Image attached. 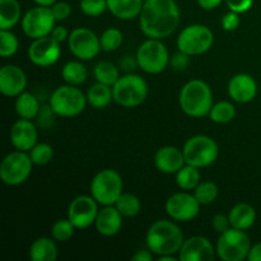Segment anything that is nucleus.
Listing matches in <instances>:
<instances>
[{
    "mask_svg": "<svg viewBox=\"0 0 261 261\" xmlns=\"http://www.w3.org/2000/svg\"><path fill=\"white\" fill-rule=\"evenodd\" d=\"M180 23V9L175 0H145L139 15L143 35L148 38L170 37Z\"/></svg>",
    "mask_w": 261,
    "mask_h": 261,
    "instance_id": "1",
    "label": "nucleus"
},
{
    "mask_svg": "<svg viewBox=\"0 0 261 261\" xmlns=\"http://www.w3.org/2000/svg\"><path fill=\"white\" fill-rule=\"evenodd\" d=\"M184 233L177 224L160 219L148 228L145 236L147 247L157 256L178 254L184 244Z\"/></svg>",
    "mask_w": 261,
    "mask_h": 261,
    "instance_id": "2",
    "label": "nucleus"
},
{
    "mask_svg": "<svg viewBox=\"0 0 261 261\" xmlns=\"http://www.w3.org/2000/svg\"><path fill=\"white\" fill-rule=\"evenodd\" d=\"M178 103L184 114L191 117H204L213 107V93L208 84L200 79H193L181 88Z\"/></svg>",
    "mask_w": 261,
    "mask_h": 261,
    "instance_id": "3",
    "label": "nucleus"
},
{
    "mask_svg": "<svg viewBox=\"0 0 261 261\" xmlns=\"http://www.w3.org/2000/svg\"><path fill=\"white\" fill-rule=\"evenodd\" d=\"M48 103L58 116L74 117L84 111L88 101H87V94L76 88V86L66 84V86L58 87L53 92Z\"/></svg>",
    "mask_w": 261,
    "mask_h": 261,
    "instance_id": "4",
    "label": "nucleus"
},
{
    "mask_svg": "<svg viewBox=\"0 0 261 261\" xmlns=\"http://www.w3.org/2000/svg\"><path fill=\"white\" fill-rule=\"evenodd\" d=\"M114 101L122 107H137L145 101L148 96V84L137 74L127 73L120 76L112 87Z\"/></svg>",
    "mask_w": 261,
    "mask_h": 261,
    "instance_id": "5",
    "label": "nucleus"
},
{
    "mask_svg": "<svg viewBox=\"0 0 261 261\" xmlns=\"http://www.w3.org/2000/svg\"><path fill=\"white\" fill-rule=\"evenodd\" d=\"M122 178L117 171L105 168L99 171L91 182V194L101 205H115L122 194Z\"/></svg>",
    "mask_w": 261,
    "mask_h": 261,
    "instance_id": "6",
    "label": "nucleus"
},
{
    "mask_svg": "<svg viewBox=\"0 0 261 261\" xmlns=\"http://www.w3.org/2000/svg\"><path fill=\"white\" fill-rule=\"evenodd\" d=\"M251 241L242 229L231 227L221 233L216 245L217 255L223 261H242L247 259Z\"/></svg>",
    "mask_w": 261,
    "mask_h": 261,
    "instance_id": "7",
    "label": "nucleus"
},
{
    "mask_svg": "<svg viewBox=\"0 0 261 261\" xmlns=\"http://www.w3.org/2000/svg\"><path fill=\"white\" fill-rule=\"evenodd\" d=\"M184 155L188 165L204 168L216 162L218 158V144L206 135H195L186 140L184 144Z\"/></svg>",
    "mask_w": 261,
    "mask_h": 261,
    "instance_id": "8",
    "label": "nucleus"
},
{
    "mask_svg": "<svg viewBox=\"0 0 261 261\" xmlns=\"http://www.w3.org/2000/svg\"><path fill=\"white\" fill-rule=\"evenodd\" d=\"M214 42V35L204 24H191L184 28L177 37V48L189 56L201 55L211 50Z\"/></svg>",
    "mask_w": 261,
    "mask_h": 261,
    "instance_id": "9",
    "label": "nucleus"
},
{
    "mask_svg": "<svg viewBox=\"0 0 261 261\" xmlns=\"http://www.w3.org/2000/svg\"><path fill=\"white\" fill-rule=\"evenodd\" d=\"M138 65L148 74H160L170 63L167 47L158 38H148L137 51Z\"/></svg>",
    "mask_w": 261,
    "mask_h": 261,
    "instance_id": "10",
    "label": "nucleus"
},
{
    "mask_svg": "<svg viewBox=\"0 0 261 261\" xmlns=\"http://www.w3.org/2000/svg\"><path fill=\"white\" fill-rule=\"evenodd\" d=\"M33 162L30 154L15 150L3 158L0 163V178L8 186H18L24 182L32 172Z\"/></svg>",
    "mask_w": 261,
    "mask_h": 261,
    "instance_id": "11",
    "label": "nucleus"
},
{
    "mask_svg": "<svg viewBox=\"0 0 261 261\" xmlns=\"http://www.w3.org/2000/svg\"><path fill=\"white\" fill-rule=\"evenodd\" d=\"M55 17L50 7H33L22 17V30L32 40L50 36L55 27Z\"/></svg>",
    "mask_w": 261,
    "mask_h": 261,
    "instance_id": "12",
    "label": "nucleus"
},
{
    "mask_svg": "<svg viewBox=\"0 0 261 261\" xmlns=\"http://www.w3.org/2000/svg\"><path fill=\"white\" fill-rule=\"evenodd\" d=\"M68 47L76 59L82 61L92 60L101 51L99 37L89 28H75L68 38Z\"/></svg>",
    "mask_w": 261,
    "mask_h": 261,
    "instance_id": "13",
    "label": "nucleus"
},
{
    "mask_svg": "<svg viewBox=\"0 0 261 261\" xmlns=\"http://www.w3.org/2000/svg\"><path fill=\"white\" fill-rule=\"evenodd\" d=\"M98 212V203L93 196L81 195L69 204L68 219L76 229H86L94 224Z\"/></svg>",
    "mask_w": 261,
    "mask_h": 261,
    "instance_id": "14",
    "label": "nucleus"
},
{
    "mask_svg": "<svg viewBox=\"0 0 261 261\" xmlns=\"http://www.w3.org/2000/svg\"><path fill=\"white\" fill-rule=\"evenodd\" d=\"M200 205L195 195L189 193H176L166 201V212L168 217L177 222H189L196 218Z\"/></svg>",
    "mask_w": 261,
    "mask_h": 261,
    "instance_id": "15",
    "label": "nucleus"
},
{
    "mask_svg": "<svg viewBox=\"0 0 261 261\" xmlns=\"http://www.w3.org/2000/svg\"><path fill=\"white\" fill-rule=\"evenodd\" d=\"M27 54L31 63L40 68H47L58 63L61 55V47L60 43L56 42L51 36H46L33 40Z\"/></svg>",
    "mask_w": 261,
    "mask_h": 261,
    "instance_id": "16",
    "label": "nucleus"
},
{
    "mask_svg": "<svg viewBox=\"0 0 261 261\" xmlns=\"http://www.w3.org/2000/svg\"><path fill=\"white\" fill-rule=\"evenodd\" d=\"M216 250L208 239L193 236L185 240L178 251L180 261H212L216 256Z\"/></svg>",
    "mask_w": 261,
    "mask_h": 261,
    "instance_id": "17",
    "label": "nucleus"
},
{
    "mask_svg": "<svg viewBox=\"0 0 261 261\" xmlns=\"http://www.w3.org/2000/svg\"><path fill=\"white\" fill-rule=\"evenodd\" d=\"M10 143L17 150L22 152H30L36 144L38 139V132L32 120L19 119L13 124L10 129Z\"/></svg>",
    "mask_w": 261,
    "mask_h": 261,
    "instance_id": "18",
    "label": "nucleus"
},
{
    "mask_svg": "<svg viewBox=\"0 0 261 261\" xmlns=\"http://www.w3.org/2000/svg\"><path fill=\"white\" fill-rule=\"evenodd\" d=\"M27 87L25 73L17 65H4L0 69V92L5 97H18Z\"/></svg>",
    "mask_w": 261,
    "mask_h": 261,
    "instance_id": "19",
    "label": "nucleus"
},
{
    "mask_svg": "<svg viewBox=\"0 0 261 261\" xmlns=\"http://www.w3.org/2000/svg\"><path fill=\"white\" fill-rule=\"evenodd\" d=\"M228 94L237 103H249L257 94L256 81L250 74H236L228 83Z\"/></svg>",
    "mask_w": 261,
    "mask_h": 261,
    "instance_id": "20",
    "label": "nucleus"
},
{
    "mask_svg": "<svg viewBox=\"0 0 261 261\" xmlns=\"http://www.w3.org/2000/svg\"><path fill=\"white\" fill-rule=\"evenodd\" d=\"M154 165L163 173H177L186 165L184 152L173 145H166L155 152Z\"/></svg>",
    "mask_w": 261,
    "mask_h": 261,
    "instance_id": "21",
    "label": "nucleus"
},
{
    "mask_svg": "<svg viewBox=\"0 0 261 261\" xmlns=\"http://www.w3.org/2000/svg\"><path fill=\"white\" fill-rule=\"evenodd\" d=\"M122 214L115 205H106L98 212L94 226L97 232L105 237H112L119 233L122 228Z\"/></svg>",
    "mask_w": 261,
    "mask_h": 261,
    "instance_id": "22",
    "label": "nucleus"
},
{
    "mask_svg": "<svg viewBox=\"0 0 261 261\" xmlns=\"http://www.w3.org/2000/svg\"><path fill=\"white\" fill-rule=\"evenodd\" d=\"M143 5V0H107L110 13L117 19L122 20H130L139 17Z\"/></svg>",
    "mask_w": 261,
    "mask_h": 261,
    "instance_id": "23",
    "label": "nucleus"
},
{
    "mask_svg": "<svg viewBox=\"0 0 261 261\" xmlns=\"http://www.w3.org/2000/svg\"><path fill=\"white\" fill-rule=\"evenodd\" d=\"M228 217L233 228L246 231L254 226L255 221H256V212H255L254 206L250 204L240 203L229 211Z\"/></svg>",
    "mask_w": 261,
    "mask_h": 261,
    "instance_id": "24",
    "label": "nucleus"
},
{
    "mask_svg": "<svg viewBox=\"0 0 261 261\" xmlns=\"http://www.w3.org/2000/svg\"><path fill=\"white\" fill-rule=\"evenodd\" d=\"M30 259L32 261H55L58 259V247L48 237L35 240L30 247Z\"/></svg>",
    "mask_w": 261,
    "mask_h": 261,
    "instance_id": "25",
    "label": "nucleus"
},
{
    "mask_svg": "<svg viewBox=\"0 0 261 261\" xmlns=\"http://www.w3.org/2000/svg\"><path fill=\"white\" fill-rule=\"evenodd\" d=\"M20 17L22 8L18 0H0V30H12Z\"/></svg>",
    "mask_w": 261,
    "mask_h": 261,
    "instance_id": "26",
    "label": "nucleus"
},
{
    "mask_svg": "<svg viewBox=\"0 0 261 261\" xmlns=\"http://www.w3.org/2000/svg\"><path fill=\"white\" fill-rule=\"evenodd\" d=\"M112 99H114V92H112L111 87L107 86V84L97 82L87 92V101L92 107L97 110L107 107L111 103Z\"/></svg>",
    "mask_w": 261,
    "mask_h": 261,
    "instance_id": "27",
    "label": "nucleus"
},
{
    "mask_svg": "<svg viewBox=\"0 0 261 261\" xmlns=\"http://www.w3.org/2000/svg\"><path fill=\"white\" fill-rule=\"evenodd\" d=\"M40 102L33 94L23 92L15 99V112L20 119L33 120L40 112Z\"/></svg>",
    "mask_w": 261,
    "mask_h": 261,
    "instance_id": "28",
    "label": "nucleus"
},
{
    "mask_svg": "<svg viewBox=\"0 0 261 261\" xmlns=\"http://www.w3.org/2000/svg\"><path fill=\"white\" fill-rule=\"evenodd\" d=\"M61 76L66 84L78 87L87 81L88 71L81 61H69L61 69Z\"/></svg>",
    "mask_w": 261,
    "mask_h": 261,
    "instance_id": "29",
    "label": "nucleus"
},
{
    "mask_svg": "<svg viewBox=\"0 0 261 261\" xmlns=\"http://www.w3.org/2000/svg\"><path fill=\"white\" fill-rule=\"evenodd\" d=\"M176 184L181 190H194L200 184V172L198 167L186 163L176 173Z\"/></svg>",
    "mask_w": 261,
    "mask_h": 261,
    "instance_id": "30",
    "label": "nucleus"
},
{
    "mask_svg": "<svg viewBox=\"0 0 261 261\" xmlns=\"http://www.w3.org/2000/svg\"><path fill=\"white\" fill-rule=\"evenodd\" d=\"M93 75L98 83L107 84L110 87H114L120 78L119 69L110 61H101L97 64L93 69Z\"/></svg>",
    "mask_w": 261,
    "mask_h": 261,
    "instance_id": "31",
    "label": "nucleus"
},
{
    "mask_svg": "<svg viewBox=\"0 0 261 261\" xmlns=\"http://www.w3.org/2000/svg\"><path fill=\"white\" fill-rule=\"evenodd\" d=\"M115 206L125 218H133V217L138 216L140 209H142L139 198L130 193H122L115 203Z\"/></svg>",
    "mask_w": 261,
    "mask_h": 261,
    "instance_id": "32",
    "label": "nucleus"
},
{
    "mask_svg": "<svg viewBox=\"0 0 261 261\" xmlns=\"http://www.w3.org/2000/svg\"><path fill=\"white\" fill-rule=\"evenodd\" d=\"M234 116H236V109H234L233 103L228 101L217 102L209 112L211 120L217 124H227V122L232 121Z\"/></svg>",
    "mask_w": 261,
    "mask_h": 261,
    "instance_id": "33",
    "label": "nucleus"
},
{
    "mask_svg": "<svg viewBox=\"0 0 261 261\" xmlns=\"http://www.w3.org/2000/svg\"><path fill=\"white\" fill-rule=\"evenodd\" d=\"M218 186L212 181H203L194 189V195L201 205H209L218 198Z\"/></svg>",
    "mask_w": 261,
    "mask_h": 261,
    "instance_id": "34",
    "label": "nucleus"
},
{
    "mask_svg": "<svg viewBox=\"0 0 261 261\" xmlns=\"http://www.w3.org/2000/svg\"><path fill=\"white\" fill-rule=\"evenodd\" d=\"M122 32L117 28H109L99 36V42H101V50L106 53H112V51L119 50L120 46L122 45Z\"/></svg>",
    "mask_w": 261,
    "mask_h": 261,
    "instance_id": "35",
    "label": "nucleus"
},
{
    "mask_svg": "<svg viewBox=\"0 0 261 261\" xmlns=\"http://www.w3.org/2000/svg\"><path fill=\"white\" fill-rule=\"evenodd\" d=\"M30 157L32 160L33 165L36 166H45L53 161L54 149L47 143H37L32 149L30 150Z\"/></svg>",
    "mask_w": 261,
    "mask_h": 261,
    "instance_id": "36",
    "label": "nucleus"
},
{
    "mask_svg": "<svg viewBox=\"0 0 261 261\" xmlns=\"http://www.w3.org/2000/svg\"><path fill=\"white\" fill-rule=\"evenodd\" d=\"M19 41L10 30H0V55L2 58H10L18 51Z\"/></svg>",
    "mask_w": 261,
    "mask_h": 261,
    "instance_id": "37",
    "label": "nucleus"
},
{
    "mask_svg": "<svg viewBox=\"0 0 261 261\" xmlns=\"http://www.w3.org/2000/svg\"><path fill=\"white\" fill-rule=\"evenodd\" d=\"M75 227L69 219H59L51 227V236L55 241L65 242L73 237Z\"/></svg>",
    "mask_w": 261,
    "mask_h": 261,
    "instance_id": "38",
    "label": "nucleus"
},
{
    "mask_svg": "<svg viewBox=\"0 0 261 261\" xmlns=\"http://www.w3.org/2000/svg\"><path fill=\"white\" fill-rule=\"evenodd\" d=\"M81 10L88 17H99L103 14L107 8V0H81Z\"/></svg>",
    "mask_w": 261,
    "mask_h": 261,
    "instance_id": "39",
    "label": "nucleus"
},
{
    "mask_svg": "<svg viewBox=\"0 0 261 261\" xmlns=\"http://www.w3.org/2000/svg\"><path fill=\"white\" fill-rule=\"evenodd\" d=\"M50 8L56 20H65L71 14V5L66 2H56Z\"/></svg>",
    "mask_w": 261,
    "mask_h": 261,
    "instance_id": "40",
    "label": "nucleus"
},
{
    "mask_svg": "<svg viewBox=\"0 0 261 261\" xmlns=\"http://www.w3.org/2000/svg\"><path fill=\"white\" fill-rule=\"evenodd\" d=\"M240 22H241V20H240L239 13L229 10V12L226 13V14L223 15V18H222V28H223L224 31L232 32V31L239 28Z\"/></svg>",
    "mask_w": 261,
    "mask_h": 261,
    "instance_id": "41",
    "label": "nucleus"
},
{
    "mask_svg": "<svg viewBox=\"0 0 261 261\" xmlns=\"http://www.w3.org/2000/svg\"><path fill=\"white\" fill-rule=\"evenodd\" d=\"M54 115H55V112H54V110L51 109L50 103H48V105H45V106H41L40 112H38L36 119H37L38 124H40L41 126L48 127L51 124H53Z\"/></svg>",
    "mask_w": 261,
    "mask_h": 261,
    "instance_id": "42",
    "label": "nucleus"
},
{
    "mask_svg": "<svg viewBox=\"0 0 261 261\" xmlns=\"http://www.w3.org/2000/svg\"><path fill=\"white\" fill-rule=\"evenodd\" d=\"M212 227L216 229L218 233H223L227 229L231 228V222H229V217L226 214L218 213L213 217L212 219Z\"/></svg>",
    "mask_w": 261,
    "mask_h": 261,
    "instance_id": "43",
    "label": "nucleus"
},
{
    "mask_svg": "<svg viewBox=\"0 0 261 261\" xmlns=\"http://www.w3.org/2000/svg\"><path fill=\"white\" fill-rule=\"evenodd\" d=\"M224 2L229 10L239 13V14L246 13L247 10L251 9L252 4H254V0H224Z\"/></svg>",
    "mask_w": 261,
    "mask_h": 261,
    "instance_id": "44",
    "label": "nucleus"
},
{
    "mask_svg": "<svg viewBox=\"0 0 261 261\" xmlns=\"http://www.w3.org/2000/svg\"><path fill=\"white\" fill-rule=\"evenodd\" d=\"M171 65L173 66L177 70H184V69L188 68L189 65V55L178 51L176 55H173V58L171 59Z\"/></svg>",
    "mask_w": 261,
    "mask_h": 261,
    "instance_id": "45",
    "label": "nucleus"
},
{
    "mask_svg": "<svg viewBox=\"0 0 261 261\" xmlns=\"http://www.w3.org/2000/svg\"><path fill=\"white\" fill-rule=\"evenodd\" d=\"M69 35H70V33L68 32V30H66L65 27H63V25H55L50 36L56 41V42L61 43L64 42V41H68Z\"/></svg>",
    "mask_w": 261,
    "mask_h": 261,
    "instance_id": "46",
    "label": "nucleus"
},
{
    "mask_svg": "<svg viewBox=\"0 0 261 261\" xmlns=\"http://www.w3.org/2000/svg\"><path fill=\"white\" fill-rule=\"evenodd\" d=\"M120 66H121V69H124L126 73H132L133 70L139 68L137 58L133 59L132 56H125V58L121 60V63H120Z\"/></svg>",
    "mask_w": 261,
    "mask_h": 261,
    "instance_id": "47",
    "label": "nucleus"
},
{
    "mask_svg": "<svg viewBox=\"0 0 261 261\" xmlns=\"http://www.w3.org/2000/svg\"><path fill=\"white\" fill-rule=\"evenodd\" d=\"M153 252L150 251L149 249L148 250H139V251L135 252L133 255L132 260L134 261H152L153 260Z\"/></svg>",
    "mask_w": 261,
    "mask_h": 261,
    "instance_id": "48",
    "label": "nucleus"
},
{
    "mask_svg": "<svg viewBox=\"0 0 261 261\" xmlns=\"http://www.w3.org/2000/svg\"><path fill=\"white\" fill-rule=\"evenodd\" d=\"M223 3V0H198V4L199 7L203 8L205 10H212V9H216L217 7Z\"/></svg>",
    "mask_w": 261,
    "mask_h": 261,
    "instance_id": "49",
    "label": "nucleus"
},
{
    "mask_svg": "<svg viewBox=\"0 0 261 261\" xmlns=\"http://www.w3.org/2000/svg\"><path fill=\"white\" fill-rule=\"evenodd\" d=\"M247 260L261 261V242L260 244H256L254 245V246H251L249 255H247Z\"/></svg>",
    "mask_w": 261,
    "mask_h": 261,
    "instance_id": "50",
    "label": "nucleus"
},
{
    "mask_svg": "<svg viewBox=\"0 0 261 261\" xmlns=\"http://www.w3.org/2000/svg\"><path fill=\"white\" fill-rule=\"evenodd\" d=\"M33 2L41 7H51L53 4H55L56 0H33Z\"/></svg>",
    "mask_w": 261,
    "mask_h": 261,
    "instance_id": "51",
    "label": "nucleus"
},
{
    "mask_svg": "<svg viewBox=\"0 0 261 261\" xmlns=\"http://www.w3.org/2000/svg\"><path fill=\"white\" fill-rule=\"evenodd\" d=\"M178 260V257H176L175 255H162V256H158V261H176Z\"/></svg>",
    "mask_w": 261,
    "mask_h": 261,
    "instance_id": "52",
    "label": "nucleus"
}]
</instances>
